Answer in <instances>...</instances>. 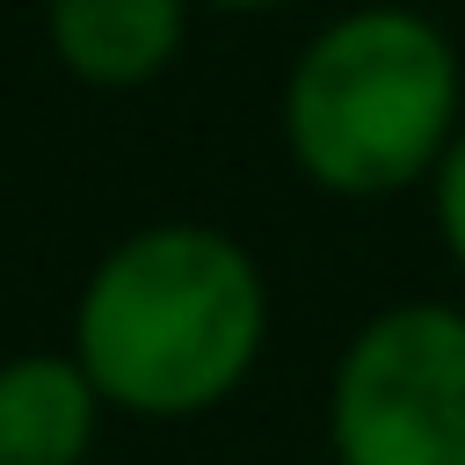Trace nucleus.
<instances>
[{"label":"nucleus","mask_w":465,"mask_h":465,"mask_svg":"<svg viewBox=\"0 0 465 465\" xmlns=\"http://www.w3.org/2000/svg\"><path fill=\"white\" fill-rule=\"evenodd\" d=\"M102 392L73 349L0 356V465H87L102 443Z\"/></svg>","instance_id":"39448f33"},{"label":"nucleus","mask_w":465,"mask_h":465,"mask_svg":"<svg viewBox=\"0 0 465 465\" xmlns=\"http://www.w3.org/2000/svg\"><path fill=\"white\" fill-rule=\"evenodd\" d=\"M334 465H465V305H378L327 371Z\"/></svg>","instance_id":"7ed1b4c3"},{"label":"nucleus","mask_w":465,"mask_h":465,"mask_svg":"<svg viewBox=\"0 0 465 465\" xmlns=\"http://www.w3.org/2000/svg\"><path fill=\"white\" fill-rule=\"evenodd\" d=\"M189 0H44L51 58L94 94H138L189 51Z\"/></svg>","instance_id":"20e7f679"},{"label":"nucleus","mask_w":465,"mask_h":465,"mask_svg":"<svg viewBox=\"0 0 465 465\" xmlns=\"http://www.w3.org/2000/svg\"><path fill=\"white\" fill-rule=\"evenodd\" d=\"M189 7H218V15H269V7H291V0H189Z\"/></svg>","instance_id":"0eeeda50"},{"label":"nucleus","mask_w":465,"mask_h":465,"mask_svg":"<svg viewBox=\"0 0 465 465\" xmlns=\"http://www.w3.org/2000/svg\"><path fill=\"white\" fill-rule=\"evenodd\" d=\"M65 349L109 414L196 421L254 378L269 349V276L225 225H131L80 276Z\"/></svg>","instance_id":"f257e3e1"},{"label":"nucleus","mask_w":465,"mask_h":465,"mask_svg":"<svg viewBox=\"0 0 465 465\" xmlns=\"http://www.w3.org/2000/svg\"><path fill=\"white\" fill-rule=\"evenodd\" d=\"M429 218H436V247H443V262L465 276V124H458L450 153H443L436 174H429Z\"/></svg>","instance_id":"423d86ee"},{"label":"nucleus","mask_w":465,"mask_h":465,"mask_svg":"<svg viewBox=\"0 0 465 465\" xmlns=\"http://www.w3.org/2000/svg\"><path fill=\"white\" fill-rule=\"evenodd\" d=\"M465 124V51L407 0H363L320 22L276 94L291 167L341 203L429 189Z\"/></svg>","instance_id":"f03ea898"}]
</instances>
